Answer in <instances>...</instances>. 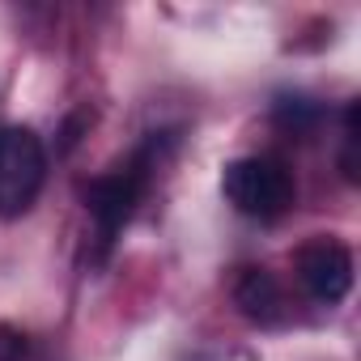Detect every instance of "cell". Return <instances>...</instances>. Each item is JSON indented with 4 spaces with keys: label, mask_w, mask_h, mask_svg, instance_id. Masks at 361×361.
Instances as JSON below:
<instances>
[{
    "label": "cell",
    "mask_w": 361,
    "mask_h": 361,
    "mask_svg": "<svg viewBox=\"0 0 361 361\" xmlns=\"http://www.w3.org/2000/svg\"><path fill=\"white\" fill-rule=\"evenodd\" d=\"M226 200L255 221H276L293 204V174L281 157H238L221 174Z\"/></svg>",
    "instance_id": "6da1fadb"
},
{
    "label": "cell",
    "mask_w": 361,
    "mask_h": 361,
    "mask_svg": "<svg viewBox=\"0 0 361 361\" xmlns=\"http://www.w3.org/2000/svg\"><path fill=\"white\" fill-rule=\"evenodd\" d=\"M47 178V149L30 128H0V217H22Z\"/></svg>",
    "instance_id": "7a4b0ae2"
},
{
    "label": "cell",
    "mask_w": 361,
    "mask_h": 361,
    "mask_svg": "<svg viewBox=\"0 0 361 361\" xmlns=\"http://www.w3.org/2000/svg\"><path fill=\"white\" fill-rule=\"evenodd\" d=\"M145 183H149V157L140 153L136 161H128V166L94 178V183L85 188V213L94 217L102 247H111L115 234L132 221V213H136V204L145 196Z\"/></svg>",
    "instance_id": "3957f363"
},
{
    "label": "cell",
    "mask_w": 361,
    "mask_h": 361,
    "mask_svg": "<svg viewBox=\"0 0 361 361\" xmlns=\"http://www.w3.org/2000/svg\"><path fill=\"white\" fill-rule=\"evenodd\" d=\"M298 281L323 306L344 302V293L353 289V255H348V247H340L331 238H319V243L302 247V255H298Z\"/></svg>",
    "instance_id": "277c9868"
},
{
    "label": "cell",
    "mask_w": 361,
    "mask_h": 361,
    "mask_svg": "<svg viewBox=\"0 0 361 361\" xmlns=\"http://www.w3.org/2000/svg\"><path fill=\"white\" fill-rule=\"evenodd\" d=\"M234 302L255 323H276L285 314V293H281V285L268 268H243V276L234 285Z\"/></svg>",
    "instance_id": "5b68a950"
},
{
    "label": "cell",
    "mask_w": 361,
    "mask_h": 361,
    "mask_svg": "<svg viewBox=\"0 0 361 361\" xmlns=\"http://www.w3.org/2000/svg\"><path fill=\"white\" fill-rule=\"evenodd\" d=\"M319 119H323V106L306 94H281L272 102V123L289 136H310L319 128Z\"/></svg>",
    "instance_id": "8992f818"
},
{
    "label": "cell",
    "mask_w": 361,
    "mask_h": 361,
    "mask_svg": "<svg viewBox=\"0 0 361 361\" xmlns=\"http://www.w3.org/2000/svg\"><path fill=\"white\" fill-rule=\"evenodd\" d=\"M26 336L9 323H0V361H26Z\"/></svg>",
    "instance_id": "52a82bcc"
}]
</instances>
